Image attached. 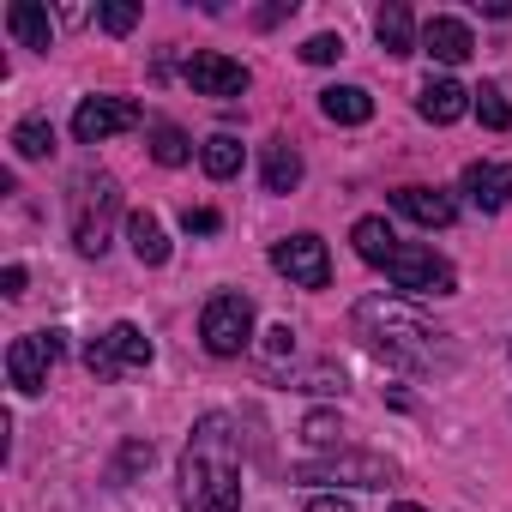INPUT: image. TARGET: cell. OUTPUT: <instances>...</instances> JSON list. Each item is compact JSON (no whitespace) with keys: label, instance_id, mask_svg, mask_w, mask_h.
Wrapping results in <instances>:
<instances>
[{"label":"cell","instance_id":"obj_1","mask_svg":"<svg viewBox=\"0 0 512 512\" xmlns=\"http://www.w3.org/2000/svg\"><path fill=\"white\" fill-rule=\"evenodd\" d=\"M181 500H187V512H235L241 506V434L223 410L199 416L187 434Z\"/></svg>","mask_w":512,"mask_h":512},{"label":"cell","instance_id":"obj_2","mask_svg":"<svg viewBox=\"0 0 512 512\" xmlns=\"http://www.w3.org/2000/svg\"><path fill=\"white\" fill-rule=\"evenodd\" d=\"M356 338H362L380 362H392V368H404V374H434V368H452L446 332H434L416 308L386 302V296L356 302Z\"/></svg>","mask_w":512,"mask_h":512},{"label":"cell","instance_id":"obj_3","mask_svg":"<svg viewBox=\"0 0 512 512\" xmlns=\"http://www.w3.org/2000/svg\"><path fill=\"white\" fill-rule=\"evenodd\" d=\"M67 211H73V241H79V253H103V247H109V223H115V211H121L115 175H103V169L73 175Z\"/></svg>","mask_w":512,"mask_h":512},{"label":"cell","instance_id":"obj_4","mask_svg":"<svg viewBox=\"0 0 512 512\" xmlns=\"http://www.w3.org/2000/svg\"><path fill=\"white\" fill-rule=\"evenodd\" d=\"M247 338H253V302L241 296V290H223V296H211L205 302V314H199V344L211 350V356H241L247 350Z\"/></svg>","mask_w":512,"mask_h":512},{"label":"cell","instance_id":"obj_5","mask_svg":"<svg viewBox=\"0 0 512 512\" xmlns=\"http://www.w3.org/2000/svg\"><path fill=\"white\" fill-rule=\"evenodd\" d=\"M398 290H410V296H452L458 290V278H452V266L440 260L434 247H416V241H398L392 247V260L380 266Z\"/></svg>","mask_w":512,"mask_h":512},{"label":"cell","instance_id":"obj_6","mask_svg":"<svg viewBox=\"0 0 512 512\" xmlns=\"http://www.w3.org/2000/svg\"><path fill=\"white\" fill-rule=\"evenodd\" d=\"M151 356H157V350H151V338H145L133 320H115L103 338L85 344V368H91L97 380H121L127 368H151Z\"/></svg>","mask_w":512,"mask_h":512},{"label":"cell","instance_id":"obj_7","mask_svg":"<svg viewBox=\"0 0 512 512\" xmlns=\"http://www.w3.org/2000/svg\"><path fill=\"white\" fill-rule=\"evenodd\" d=\"M139 127V103L133 97H85L79 115H73V139L79 145H103L115 133H133Z\"/></svg>","mask_w":512,"mask_h":512},{"label":"cell","instance_id":"obj_8","mask_svg":"<svg viewBox=\"0 0 512 512\" xmlns=\"http://www.w3.org/2000/svg\"><path fill=\"white\" fill-rule=\"evenodd\" d=\"M272 266H278L290 284H302V290H326V284H332V260H326V241H320V235H290V241H278V247H272Z\"/></svg>","mask_w":512,"mask_h":512},{"label":"cell","instance_id":"obj_9","mask_svg":"<svg viewBox=\"0 0 512 512\" xmlns=\"http://www.w3.org/2000/svg\"><path fill=\"white\" fill-rule=\"evenodd\" d=\"M67 344H61V332H31V338H19L13 350H7V380L31 398V392H43L49 386V362L61 356Z\"/></svg>","mask_w":512,"mask_h":512},{"label":"cell","instance_id":"obj_10","mask_svg":"<svg viewBox=\"0 0 512 512\" xmlns=\"http://www.w3.org/2000/svg\"><path fill=\"white\" fill-rule=\"evenodd\" d=\"M187 85H193L199 97H241V91L253 85V73H247L235 55L199 49V55H187Z\"/></svg>","mask_w":512,"mask_h":512},{"label":"cell","instance_id":"obj_11","mask_svg":"<svg viewBox=\"0 0 512 512\" xmlns=\"http://www.w3.org/2000/svg\"><path fill=\"white\" fill-rule=\"evenodd\" d=\"M302 482H350V488H386L392 482V464L374 458V452H338L326 464H302L296 470Z\"/></svg>","mask_w":512,"mask_h":512},{"label":"cell","instance_id":"obj_12","mask_svg":"<svg viewBox=\"0 0 512 512\" xmlns=\"http://www.w3.org/2000/svg\"><path fill=\"white\" fill-rule=\"evenodd\" d=\"M422 55H434L440 67H458V61H470V55H476V37H470V25H464V19L434 13V19L422 25Z\"/></svg>","mask_w":512,"mask_h":512},{"label":"cell","instance_id":"obj_13","mask_svg":"<svg viewBox=\"0 0 512 512\" xmlns=\"http://www.w3.org/2000/svg\"><path fill=\"white\" fill-rule=\"evenodd\" d=\"M392 205H398L410 223H422V229H446V223L458 217V199H452V193H440V187H398V193H392Z\"/></svg>","mask_w":512,"mask_h":512},{"label":"cell","instance_id":"obj_14","mask_svg":"<svg viewBox=\"0 0 512 512\" xmlns=\"http://www.w3.org/2000/svg\"><path fill=\"white\" fill-rule=\"evenodd\" d=\"M464 193L476 211H506L512 205V169L506 163H470L464 169Z\"/></svg>","mask_w":512,"mask_h":512},{"label":"cell","instance_id":"obj_15","mask_svg":"<svg viewBox=\"0 0 512 512\" xmlns=\"http://www.w3.org/2000/svg\"><path fill=\"white\" fill-rule=\"evenodd\" d=\"M416 109H422V121L452 127V121L470 109V91H464L458 79H428V85H422V97H416Z\"/></svg>","mask_w":512,"mask_h":512},{"label":"cell","instance_id":"obj_16","mask_svg":"<svg viewBox=\"0 0 512 512\" xmlns=\"http://www.w3.org/2000/svg\"><path fill=\"white\" fill-rule=\"evenodd\" d=\"M127 241H133V260L139 266H169V235L151 211H133L127 217Z\"/></svg>","mask_w":512,"mask_h":512},{"label":"cell","instance_id":"obj_17","mask_svg":"<svg viewBox=\"0 0 512 512\" xmlns=\"http://www.w3.org/2000/svg\"><path fill=\"white\" fill-rule=\"evenodd\" d=\"M320 109H326V121H338V127L374 121V97H368L362 85H332V91H320Z\"/></svg>","mask_w":512,"mask_h":512},{"label":"cell","instance_id":"obj_18","mask_svg":"<svg viewBox=\"0 0 512 512\" xmlns=\"http://www.w3.org/2000/svg\"><path fill=\"white\" fill-rule=\"evenodd\" d=\"M7 31L25 43V49H55V19L43 13V7H31V0H19V7H7Z\"/></svg>","mask_w":512,"mask_h":512},{"label":"cell","instance_id":"obj_19","mask_svg":"<svg viewBox=\"0 0 512 512\" xmlns=\"http://www.w3.org/2000/svg\"><path fill=\"white\" fill-rule=\"evenodd\" d=\"M374 37H380V49L386 55H416V19H410V7H398V0H392V7L374 19Z\"/></svg>","mask_w":512,"mask_h":512},{"label":"cell","instance_id":"obj_20","mask_svg":"<svg viewBox=\"0 0 512 512\" xmlns=\"http://www.w3.org/2000/svg\"><path fill=\"white\" fill-rule=\"evenodd\" d=\"M302 187V151L290 139L266 145V193H296Z\"/></svg>","mask_w":512,"mask_h":512},{"label":"cell","instance_id":"obj_21","mask_svg":"<svg viewBox=\"0 0 512 512\" xmlns=\"http://www.w3.org/2000/svg\"><path fill=\"white\" fill-rule=\"evenodd\" d=\"M350 241H356V253H362L368 266H386V260H392V247H398V235H392L386 217H362V223L350 229Z\"/></svg>","mask_w":512,"mask_h":512},{"label":"cell","instance_id":"obj_22","mask_svg":"<svg viewBox=\"0 0 512 512\" xmlns=\"http://www.w3.org/2000/svg\"><path fill=\"white\" fill-rule=\"evenodd\" d=\"M13 151H19L25 163H43V157L55 151V127H49L43 115H31V121H19V127H13Z\"/></svg>","mask_w":512,"mask_h":512},{"label":"cell","instance_id":"obj_23","mask_svg":"<svg viewBox=\"0 0 512 512\" xmlns=\"http://www.w3.org/2000/svg\"><path fill=\"white\" fill-rule=\"evenodd\" d=\"M199 163H205V175H211V181H229V175L241 169V139H235V133H217V139H205Z\"/></svg>","mask_w":512,"mask_h":512},{"label":"cell","instance_id":"obj_24","mask_svg":"<svg viewBox=\"0 0 512 512\" xmlns=\"http://www.w3.org/2000/svg\"><path fill=\"white\" fill-rule=\"evenodd\" d=\"M151 157H157L163 169H181V163L193 157V145H187V133H181V127L157 121V127H151Z\"/></svg>","mask_w":512,"mask_h":512},{"label":"cell","instance_id":"obj_25","mask_svg":"<svg viewBox=\"0 0 512 512\" xmlns=\"http://www.w3.org/2000/svg\"><path fill=\"white\" fill-rule=\"evenodd\" d=\"M470 109H476V115H482V127H494V133H506V127H512V103H506V91H500V85L470 91Z\"/></svg>","mask_w":512,"mask_h":512},{"label":"cell","instance_id":"obj_26","mask_svg":"<svg viewBox=\"0 0 512 512\" xmlns=\"http://www.w3.org/2000/svg\"><path fill=\"white\" fill-rule=\"evenodd\" d=\"M302 434H308L314 446H344V422H338L332 410H314V416L302 422Z\"/></svg>","mask_w":512,"mask_h":512},{"label":"cell","instance_id":"obj_27","mask_svg":"<svg viewBox=\"0 0 512 512\" xmlns=\"http://www.w3.org/2000/svg\"><path fill=\"white\" fill-rule=\"evenodd\" d=\"M338 55H344V37H332V31H320V37L302 43V61H308V67H332Z\"/></svg>","mask_w":512,"mask_h":512},{"label":"cell","instance_id":"obj_28","mask_svg":"<svg viewBox=\"0 0 512 512\" xmlns=\"http://www.w3.org/2000/svg\"><path fill=\"white\" fill-rule=\"evenodd\" d=\"M139 25V7H127V0H109V7H103V31L109 37H127Z\"/></svg>","mask_w":512,"mask_h":512},{"label":"cell","instance_id":"obj_29","mask_svg":"<svg viewBox=\"0 0 512 512\" xmlns=\"http://www.w3.org/2000/svg\"><path fill=\"white\" fill-rule=\"evenodd\" d=\"M181 223H187V235H217V229H223V217H217L211 205H199V211L187 205V211H181Z\"/></svg>","mask_w":512,"mask_h":512},{"label":"cell","instance_id":"obj_30","mask_svg":"<svg viewBox=\"0 0 512 512\" xmlns=\"http://www.w3.org/2000/svg\"><path fill=\"white\" fill-rule=\"evenodd\" d=\"M25 284H31L25 266H7V272H0V290H7V296H25Z\"/></svg>","mask_w":512,"mask_h":512},{"label":"cell","instance_id":"obj_31","mask_svg":"<svg viewBox=\"0 0 512 512\" xmlns=\"http://www.w3.org/2000/svg\"><path fill=\"white\" fill-rule=\"evenodd\" d=\"M139 464H151V446H139V440H133V446L121 452V476H127V470H139Z\"/></svg>","mask_w":512,"mask_h":512},{"label":"cell","instance_id":"obj_32","mask_svg":"<svg viewBox=\"0 0 512 512\" xmlns=\"http://www.w3.org/2000/svg\"><path fill=\"white\" fill-rule=\"evenodd\" d=\"M266 338H272V356H290V350H296V332H290V326H278V332H266Z\"/></svg>","mask_w":512,"mask_h":512},{"label":"cell","instance_id":"obj_33","mask_svg":"<svg viewBox=\"0 0 512 512\" xmlns=\"http://www.w3.org/2000/svg\"><path fill=\"white\" fill-rule=\"evenodd\" d=\"M308 512H356V506H344L338 494H314V500H308Z\"/></svg>","mask_w":512,"mask_h":512},{"label":"cell","instance_id":"obj_34","mask_svg":"<svg viewBox=\"0 0 512 512\" xmlns=\"http://www.w3.org/2000/svg\"><path fill=\"white\" fill-rule=\"evenodd\" d=\"M392 512H428V506H410V500H398V506H392Z\"/></svg>","mask_w":512,"mask_h":512}]
</instances>
